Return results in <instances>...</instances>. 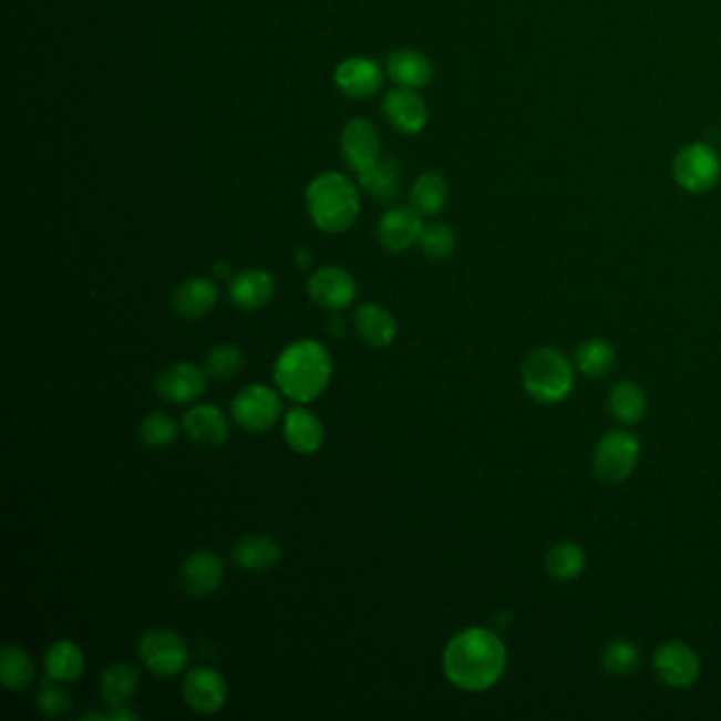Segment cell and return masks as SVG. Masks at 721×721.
I'll use <instances>...</instances> for the list:
<instances>
[{"instance_id": "12", "label": "cell", "mask_w": 721, "mask_h": 721, "mask_svg": "<svg viewBox=\"0 0 721 721\" xmlns=\"http://www.w3.org/2000/svg\"><path fill=\"white\" fill-rule=\"evenodd\" d=\"M307 292L316 305L339 311L353 302L358 295V286L348 269L339 265H326L309 278Z\"/></svg>"}, {"instance_id": "24", "label": "cell", "mask_w": 721, "mask_h": 721, "mask_svg": "<svg viewBox=\"0 0 721 721\" xmlns=\"http://www.w3.org/2000/svg\"><path fill=\"white\" fill-rule=\"evenodd\" d=\"M388 74L398 87L421 90L432 81V64L421 51L400 49L388 58Z\"/></svg>"}, {"instance_id": "37", "label": "cell", "mask_w": 721, "mask_h": 721, "mask_svg": "<svg viewBox=\"0 0 721 721\" xmlns=\"http://www.w3.org/2000/svg\"><path fill=\"white\" fill-rule=\"evenodd\" d=\"M72 707V697H70L69 690L51 679V681H45L39 692H37V709L45 715V718H62L66 715Z\"/></svg>"}, {"instance_id": "17", "label": "cell", "mask_w": 721, "mask_h": 721, "mask_svg": "<svg viewBox=\"0 0 721 721\" xmlns=\"http://www.w3.org/2000/svg\"><path fill=\"white\" fill-rule=\"evenodd\" d=\"M383 70L367 58H349L334 70V85L349 97H371L383 87Z\"/></svg>"}, {"instance_id": "22", "label": "cell", "mask_w": 721, "mask_h": 721, "mask_svg": "<svg viewBox=\"0 0 721 721\" xmlns=\"http://www.w3.org/2000/svg\"><path fill=\"white\" fill-rule=\"evenodd\" d=\"M218 302V288L206 278H188L174 290L172 305L178 316L199 320L212 313Z\"/></svg>"}, {"instance_id": "34", "label": "cell", "mask_w": 721, "mask_h": 721, "mask_svg": "<svg viewBox=\"0 0 721 721\" xmlns=\"http://www.w3.org/2000/svg\"><path fill=\"white\" fill-rule=\"evenodd\" d=\"M641 662V651L627 639H614L604 650V669L609 674L635 673Z\"/></svg>"}, {"instance_id": "6", "label": "cell", "mask_w": 721, "mask_h": 721, "mask_svg": "<svg viewBox=\"0 0 721 721\" xmlns=\"http://www.w3.org/2000/svg\"><path fill=\"white\" fill-rule=\"evenodd\" d=\"M673 176L674 183L688 193H709L720 183L721 157L709 144H686L674 155Z\"/></svg>"}, {"instance_id": "31", "label": "cell", "mask_w": 721, "mask_h": 721, "mask_svg": "<svg viewBox=\"0 0 721 721\" xmlns=\"http://www.w3.org/2000/svg\"><path fill=\"white\" fill-rule=\"evenodd\" d=\"M584 565H586V555L581 546L574 542H560L548 550L546 557V569L555 580H576L584 571Z\"/></svg>"}, {"instance_id": "3", "label": "cell", "mask_w": 721, "mask_h": 721, "mask_svg": "<svg viewBox=\"0 0 721 721\" xmlns=\"http://www.w3.org/2000/svg\"><path fill=\"white\" fill-rule=\"evenodd\" d=\"M307 212L322 231H348L360 216V193L348 176L326 172L307 188Z\"/></svg>"}, {"instance_id": "13", "label": "cell", "mask_w": 721, "mask_h": 721, "mask_svg": "<svg viewBox=\"0 0 721 721\" xmlns=\"http://www.w3.org/2000/svg\"><path fill=\"white\" fill-rule=\"evenodd\" d=\"M341 151L349 167L360 176L381 159V138L369 119H351L341 134Z\"/></svg>"}, {"instance_id": "18", "label": "cell", "mask_w": 721, "mask_h": 721, "mask_svg": "<svg viewBox=\"0 0 721 721\" xmlns=\"http://www.w3.org/2000/svg\"><path fill=\"white\" fill-rule=\"evenodd\" d=\"M423 220L418 209L392 208L383 214L379 223V241L390 253H404L419 241Z\"/></svg>"}, {"instance_id": "38", "label": "cell", "mask_w": 721, "mask_h": 721, "mask_svg": "<svg viewBox=\"0 0 721 721\" xmlns=\"http://www.w3.org/2000/svg\"><path fill=\"white\" fill-rule=\"evenodd\" d=\"M111 720H140V713L127 709V707H119L111 713Z\"/></svg>"}, {"instance_id": "10", "label": "cell", "mask_w": 721, "mask_h": 721, "mask_svg": "<svg viewBox=\"0 0 721 721\" xmlns=\"http://www.w3.org/2000/svg\"><path fill=\"white\" fill-rule=\"evenodd\" d=\"M223 580H225L223 558L209 548L190 553L183 560L181 571H178V581H181L183 593L193 599L209 597L212 593H216L220 588Z\"/></svg>"}, {"instance_id": "35", "label": "cell", "mask_w": 721, "mask_h": 721, "mask_svg": "<svg viewBox=\"0 0 721 721\" xmlns=\"http://www.w3.org/2000/svg\"><path fill=\"white\" fill-rule=\"evenodd\" d=\"M246 364L244 351L233 343H220L206 358V372L214 379H231L239 374Z\"/></svg>"}, {"instance_id": "27", "label": "cell", "mask_w": 721, "mask_h": 721, "mask_svg": "<svg viewBox=\"0 0 721 721\" xmlns=\"http://www.w3.org/2000/svg\"><path fill=\"white\" fill-rule=\"evenodd\" d=\"M37 677L34 660L18 646H4L0 653V679L9 692L25 690Z\"/></svg>"}, {"instance_id": "19", "label": "cell", "mask_w": 721, "mask_h": 721, "mask_svg": "<svg viewBox=\"0 0 721 721\" xmlns=\"http://www.w3.org/2000/svg\"><path fill=\"white\" fill-rule=\"evenodd\" d=\"M284 441L299 455H313L325 444V423L307 409H290L284 415Z\"/></svg>"}, {"instance_id": "30", "label": "cell", "mask_w": 721, "mask_h": 721, "mask_svg": "<svg viewBox=\"0 0 721 721\" xmlns=\"http://www.w3.org/2000/svg\"><path fill=\"white\" fill-rule=\"evenodd\" d=\"M609 411L622 423H639L646 418L648 400L637 383L620 381L609 392Z\"/></svg>"}, {"instance_id": "4", "label": "cell", "mask_w": 721, "mask_h": 721, "mask_svg": "<svg viewBox=\"0 0 721 721\" xmlns=\"http://www.w3.org/2000/svg\"><path fill=\"white\" fill-rule=\"evenodd\" d=\"M523 385L537 402L557 404L574 390V369L558 349H535L523 362Z\"/></svg>"}, {"instance_id": "36", "label": "cell", "mask_w": 721, "mask_h": 721, "mask_svg": "<svg viewBox=\"0 0 721 721\" xmlns=\"http://www.w3.org/2000/svg\"><path fill=\"white\" fill-rule=\"evenodd\" d=\"M178 434H181L178 423L165 413H151L140 425V441L151 449H163L176 442Z\"/></svg>"}, {"instance_id": "2", "label": "cell", "mask_w": 721, "mask_h": 721, "mask_svg": "<svg viewBox=\"0 0 721 721\" xmlns=\"http://www.w3.org/2000/svg\"><path fill=\"white\" fill-rule=\"evenodd\" d=\"M274 379L286 398L309 404L325 394L332 379V358L316 339L295 341L279 353Z\"/></svg>"}, {"instance_id": "9", "label": "cell", "mask_w": 721, "mask_h": 721, "mask_svg": "<svg viewBox=\"0 0 721 721\" xmlns=\"http://www.w3.org/2000/svg\"><path fill=\"white\" fill-rule=\"evenodd\" d=\"M183 698L186 707L202 715H214L225 709L229 700L227 679L209 667H197L188 671L183 681Z\"/></svg>"}, {"instance_id": "28", "label": "cell", "mask_w": 721, "mask_h": 721, "mask_svg": "<svg viewBox=\"0 0 721 721\" xmlns=\"http://www.w3.org/2000/svg\"><path fill=\"white\" fill-rule=\"evenodd\" d=\"M360 186L379 204H394L400 193V169L394 159H379L369 172L358 176Z\"/></svg>"}, {"instance_id": "11", "label": "cell", "mask_w": 721, "mask_h": 721, "mask_svg": "<svg viewBox=\"0 0 721 721\" xmlns=\"http://www.w3.org/2000/svg\"><path fill=\"white\" fill-rule=\"evenodd\" d=\"M653 671L669 688L686 690L694 686L700 677V658L690 646L669 641L653 653Z\"/></svg>"}, {"instance_id": "33", "label": "cell", "mask_w": 721, "mask_h": 721, "mask_svg": "<svg viewBox=\"0 0 721 721\" xmlns=\"http://www.w3.org/2000/svg\"><path fill=\"white\" fill-rule=\"evenodd\" d=\"M418 246L421 248V253L428 256V258L442 260V258H449V256L455 253V248H457V235H455V231L449 225H442V223L423 225V231L419 235Z\"/></svg>"}, {"instance_id": "32", "label": "cell", "mask_w": 721, "mask_h": 721, "mask_svg": "<svg viewBox=\"0 0 721 721\" xmlns=\"http://www.w3.org/2000/svg\"><path fill=\"white\" fill-rule=\"evenodd\" d=\"M576 364L588 377H604L616 364V349L605 339H588L578 348Z\"/></svg>"}, {"instance_id": "39", "label": "cell", "mask_w": 721, "mask_h": 721, "mask_svg": "<svg viewBox=\"0 0 721 721\" xmlns=\"http://www.w3.org/2000/svg\"><path fill=\"white\" fill-rule=\"evenodd\" d=\"M311 262H313V258H311V253L307 250V248H301L299 253H297V265H299V269H309L311 267Z\"/></svg>"}, {"instance_id": "26", "label": "cell", "mask_w": 721, "mask_h": 721, "mask_svg": "<svg viewBox=\"0 0 721 721\" xmlns=\"http://www.w3.org/2000/svg\"><path fill=\"white\" fill-rule=\"evenodd\" d=\"M140 669L132 662H115L102 673V698L113 707H130L138 694Z\"/></svg>"}, {"instance_id": "23", "label": "cell", "mask_w": 721, "mask_h": 721, "mask_svg": "<svg viewBox=\"0 0 721 721\" xmlns=\"http://www.w3.org/2000/svg\"><path fill=\"white\" fill-rule=\"evenodd\" d=\"M356 328L360 337L374 349L390 348L398 337V322L394 316L374 302L360 305L356 313Z\"/></svg>"}, {"instance_id": "25", "label": "cell", "mask_w": 721, "mask_h": 721, "mask_svg": "<svg viewBox=\"0 0 721 721\" xmlns=\"http://www.w3.org/2000/svg\"><path fill=\"white\" fill-rule=\"evenodd\" d=\"M45 671L49 679L74 683L85 673V653L74 641L58 639L47 648Z\"/></svg>"}, {"instance_id": "5", "label": "cell", "mask_w": 721, "mask_h": 721, "mask_svg": "<svg viewBox=\"0 0 721 721\" xmlns=\"http://www.w3.org/2000/svg\"><path fill=\"white\" fill-rule=\"evenodd\" d=\"M138 658L148 673L165 679L185 671L188 648L176 630L151 628L140 637Z\"/></svg>"}, {"instance_id": "21", "label": "cell", "mask_w": 721, "mask_h": 721, "mask_svg": "<svg viewBox=\"0 0 721 721\" xmlns=\"http://www.w3.org/2000/svg\"><path fill=\"white\" fill-rule=\"evenodd\" d=\"M281 558V546L269 535H244L233 546V560L248 574L274 569Z\"/></svg>"}, {"instance_id": "15", "label": "cell", "mask_w": 721, "mask_h": 721, "mask_svg": "<svg viewBox=\"0 0 721 721\" xmlns=\"http://www.w3.org/2000/svg\"><path fill=\"white\" fill-rule=\"evenodd\" d=\"M186 436L199 446H220L229 441L231 425L227 415L214 404H195L183 419Z\"/></svg>"}, {"instance_id": "14", "label": "cell", "mask_w": 721, "mask_h": 721, "mask_svg": "<svg viewBox=\"0 0 721 721\" xmlns=\"http://www.w3.org/2000/svg\"><path fill=\"white\" fill-rule=\"evenodd\" d=\"M208 372L202 371L193 362H176L163 369L155 381V390L163 400L172 404H188L206 394Z\"/></svg>"}, {"instance_id": "1", "label": "cell", "mask_w": 721, "mask_h": 721, "mask_svg": "<svg viewBox=\"0 0 721 721\" xmlns=\"http://www.w3.org/2000/svg\"><path fill=\"white\" fill-rule=\"evenodd\" d=\"M508 665L504 641L488 628L470 627L451 637L442 653L446 679L464 692H485L493 688Z\"/></svg>"}, {"instance_id": "40", "label": "cell", "mask_w": 721, "mask_h": 721, "mask_svg": "<svg viewBox=\"0 0 721 721\" xmlns=\"http://www.w3.org/2000/svg\"><path fill=\"white\" fill-rule=\"evenodd\" d=\"M214 274H216L218 278H231V267H229V262H225V260H223V262H216V265H214Z\"/></svg>"}, {"instance_id": "20", "label": "cell", "mask_w": 721, "mask_h": 721, "mask_svg": "<svg viewBox=\"0 0 721 721\" xmlns=\"http://www.w3.org/2000/svg\"><path fill=\"white\" fill-rule=\"evenodd\" d=\"M276 295V279L265 269H246L231 279L229 297L241 309H260L269 305Z\"/></svg>"}, {"instance_id": "29", "label": "cell", "mask_w": 721, "mask_h": 721, "mask_svg": "<svg viewBox=\"0 0 721 721\" xmlns=\"http://www.w3.org/2000/svg\"><path fill=\"white\" fill-rule=\"evenodd\" d=\"M449 202V185L439 172H425L411 188V208L418 209L421 216H434Z\"/></svg>"}, {"instance_id": "16", "label": "cell", "mask_w": 721, "mask_h": 721, "mask_svg": "<svg viewBox=\"0 0 721 721\" xmlns=\"http://www.w3.org/2000/svg\"><path fill=\"white\" fill-rule=\"evenodd\" d=\"M383 115L402 134H419L428 123V106L418 90L395 87L383 100Z\"/></svg>"}, {"instance_id": "8", "label": "cell", "mask_w": 721, "mask_h": 721, "mask_svg": "<svg viewBox=\"0 0 721 721\" xmlns=\"http://www.w3.org/2000/svg\"><path fill=\"white\" fill-rule=\"evenodd\" d=\"M639 441L628 432H607L595 449V472L605 483H622L639 462Z\"/></svg>"}, {"instance_id": "7", "label": "cell", "mask_w": 721, "mask_h": 721, "mask_svg": "<svg viewBox=\"0 0 721 721\" xmlns=\"http://www.w3.org/2000/svg\"><path fill=\"white\" fill-rule=\"evenodd\" d=\"M231 413L239 428L253 434H262L284 415V402L281 395L269 385L253 383L241 388L233 398Z\"/></svg>"}]
</instances>
